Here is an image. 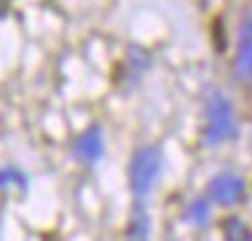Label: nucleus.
Masks as SVG:
<instances>
[{
	"mask_svg": "<svg viewBox=\"0 0 252 241\" xmlns=\"http://www.w3.org/2000/svg\"><path fill=\"white\" fill-rule=\"evenodd\" d=\"M236 137V113L225 94L212 91L204 107V140L207 145H223Z\"/></svg>",
	"mask_w": 252,
	"mask_h": 241,
	"instance_id": "obj_1",
	"label": "nucleus"
},
{
	"mask_svg": "<svg viewBox=\"0 0 252 241\" xmlns=\"http://www.w3.org/2000/svg\"><path fill=\"white\" fill-rule=\"evenodd\" d=\"M225 241H252V233L242 220L231 217V220L225 222Z\"/></svg>",
	"mask_w": 252,
	"mask_h": 241,
	"instance_id": "obj_6",
	"label": "nucleus"
},
{
	"mask_svg": "<svg viewBox=\"0 0 252 241\" xmlns=\"http://www.w3.org/2000/svg\"><path fill=\"white\" fill-rule=\"evenodd\" d=\"M73 155L78 161H83V164H94V161H99V155H102V131L99 129L83 131V134L75 140V145H73Z\"/></svg>",
	"mask_w": 252,
	"mask_h": 241,
	"instance_id": "obj_5",
	"label": "nucleus"
},
{
	"mask_svg": "<svg viewBox=\"0 0 252 241\" xmlns=\"http://www.w3.org/2000/svg\"><path fill=\"white\" fill-rule=\"evenodd\" d=\"M236 75L242 81L252 83V16H247L239 30V43H236V59H233Z\"/></svg>",
	"mask_w": 252,
	"mask_h": 241,
	"instance_id": "obj_4",
	"label": "nucleus"
},
{
	"mask_svg": "<svg viewBox=\"0 0 252 241\" xmlns=\"http://www.w3.org/2000/svg\"><path fill=\"white\" fill-rule=\"evenodd\" d=\"M185 217H188V220L190 222H207V204H204V201H193V204H190V207H188V214H185Z\"/></svg>",
	"mask_w": 252,
	"mask_h": 241,
	"instance_id": "obj_7",
	"label": "nucleus"
},
{
	"mask_svg": "<svg viewBox=\"0 0 252 241\" xmlns=\"http://www.w3.org/2000/svg\"><path fill=\"white\" fill-rule=\"evenodd\" d=\"M207 193H209V198H212L215 204H220V207H233V204H239L242 196H244V182H242V177H236V174L223 172L209 182Z\"/></svg>",
	"mask_w": 252,
	"mask_h": 241,
	"instance_id": "obj_3",
	"label": "nucleus"
},
{
	"mask_svg": "<svg viewBox=\"0 0 252 241\" xmlns=\"http://www.w3.org/2000/svg\"><path fill=\"white\" fill-rule=\"evenodd\" d=\"M161 174V150L158 148H140L131 155L129 164V188L134 196H148Z\"/></svg>",
	"mask_w": 252,
	"mask_h": 241,
	"instance_id": "obj_2",
	"label": "nucleus"
}]
</instances>
